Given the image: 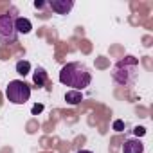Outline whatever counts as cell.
Here are the masks:
<instances>
[{"mask_svg":"<svg viewBox=\"0 0 153 153\" xmlns=\"http://www.w3.org/2000/svg\"><path fill=\"white\" fill-rule=\"evenodd\" d=\"M139 76V59L133 56H126L124 59L117 61L112 68V78L121 87H131Z\"/></svg>","mask_w":153,"mask_h":153,"instance_id":"7a4b0ae2","label":"cell"},{"mask_svg":"<svg viewBox=\"0 0 153 153\" xmlns=\"http://www.w3.org/2000/svg\"><path fill=\"white\" fill-rule=\"evenodd\" d=\"M133 133H135V135H137V139H139V137H142V135L146 133V130H144L142 126H137V128L133 130Z\"/></svg>","mask_w":153,"mask_h":153,"instance_id":"7c38bea8","label":"cell"},{"mask_svg":"<svg viewBox=\"0 0 153 153\" xmlns=\"http://www.w3.org/2000/svg\"><path fill=\"white\" fill-rule=\"evenodd\" d=\"M47 6L56 15H68L74 7V0H49Z\"/></svg>","mask_w":153,"mask_h":153,"instance_id":"5b68a950","label":"cell"},{"mask_svg":"<svg viewBox=\"0 0 153 153\" xmlns=\"http://www.w3.org/2000/svg\"><path fill=\"white\" fill-rule=\"evenodd\" d=\"M78 153H92V151H88V149H79Z\"/></svg>","mask_w":153,"mask_h":153,"instance_id":"9a60e30c","label":"cell"},{"mask_svg":"<svg viewBox=\"0 0 153 153\" xmlns=\"http://www.w3.org/2000/svg\"><path fill=\"white\" fill-rule=\"evenodd\" d=\"M114 130H115V131H123V130H124V123L119 121V119L114 121Z\"/></svg>","mask_w":153,"mask_h":153,"instance_id":"8fae6325","label":"cell"},{"mask_svg":"<svg viewBox=\"0 0 153 153\" xmlns=\"http://www.w3.org/2000/svg\"><path fill=\"white\" fill-rule=\"evenodd\" d=\"M6 97L13 105H25L31 99V87L22 79H13L6 88Z\"/></svg>","mask_w":153,"mask_h":153,"instance_id":"3957f363","label":"cell"},{"mask_svg":"<svg viewBox=\"0 0 153 153\" xmlns=\"http://www.w3.org/2000/svg\"><path fill=\"white\" fill-rule=\"evenodd\" d=\"M47 6V2H43V0H36V2H34V7L36 9H43Z\"/></svg>","mask_w":153,"mask_h":153,"instance_id":"4fadbf2b","label":"cell"},{"mask_svg":"<svg viewBox=\"0 0 153 153\" xmlns=\"http://www.w3.org/2000/svg\"><path fill=\"white\" fill-rule=\"evenodd\" d=\"M33 81H34V85H36L38 88L45 87V83H47V70H45L43 67H36V68H34Z\"/></svg>","mask_w":153,"mask_h":153,"instance_id":"52a82bcc","label":"cell"},{"mask_svg":"<svg viewBox=\"0 0 153 153\" xmlns=\"http://www.w3.org/2000/svg\"><path fill=\"white\" fill-rule=\"evenodd\" d=\"M42 108H43V106H42V105H36V106H34V108H33V114H36V112H40V110H42Z\"/></svg>","mask_w":153,"mask_h":153,"instance_id":"5bb4252c","label":"cell"},{"mask_svg":"<svg viewBox=\"0 0 153 153\" xmlns=\"http://www.w3.org/2000/svg\"><path fill=\"white\" fill-rule=\"evenodd\" d=\"M144 144L140 139H128L123 146V153H142Z\"/></svg>","mask_w":153,"mask_h":153,"instance_id":"8992f818","label":"cell"},{"mask_svg":"<svg viewBox=\"0 0 153 153\" xmlns=\"http://www.w3.org/2000/svg\"><path fill=\"white\" fill-rule=\"evenodd\" d=\"M16 72L25 78V76L31 72V63H29L27 59H20V61H16Z\"/></svg>","mask_w":153,"mask_h":153,"instance_id":"30bf717a","label":"cell"},{"mask_svg":"<svg viewBox=\"0 0 153 153\" xmlns=\"http://www.w3.org/2000/svg\"><path fill=\"white\" fill-rule=\"evenodd\" d=\"M59 83L70 87L72 90L81 92L87 87H90L92 74H90L87 65H83L79 61H70V63L63 65L59 70Z\"/></svg>","mask_w":153,"mask_h":153,"instance_id":"6da1fadb","label":"cell"},{"mask_svg":"<svg viewBox=\"0 0 153 153\" xmlns=\"http://www.w3.org/2000/svg\"><path fill=\"white\" fill-rule=\"evenodd\" d=\"M16 15L13 13H4L0 15V42L2 43H15L18 38L15 22H16Z\"/></svg>","mask_w":153,"mask_h":153,"instance_id":"277c9868","label":"cell"},{"mask_svg":"<svg viewBox=\"0 0 153 153\" xmlns=\"http://www.w3.org/2000/svg\"><path fill=\"white\" fill-rule=\"evenodd\" d=\"M65 101H67L68 105L76 106V105H79V103L83 101V94L78 92V90H68V92L65 94Z\"/></svg>","mask_w":153,"mask_h":153,"instance_id":"9c48e42d","label":"cell"},{"mask_svg":"<svg viewBox=\"0 0 153 153\" xmlns=\"http://www.w3.org/2000/svg\"><path fill=\"white\" fill-rule=\"evenodd\" d=\"M15 27H16V33L18 34H29L31 31H33V24H31V20H27V18H16V22H15Z\"/></svg>","mask_w":153,"mask_h":153,"instance_id":"ba28073f","label":"cell"}]
</instances>
